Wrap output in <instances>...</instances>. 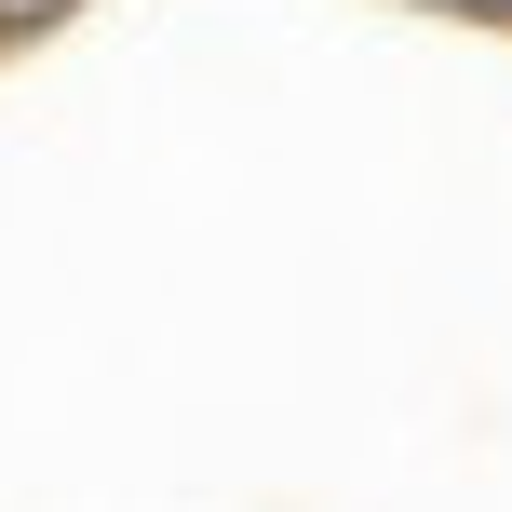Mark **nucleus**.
<instances>
[{
	"instance_id": "1",
	"label": "nucleus",
	"mask_w": 512,
	"mask_h": 512,
	"mask_svg": "<svg viewBox=\"0 0 512 512\" xmlns=\"http://www.w3.org/2000/svg\"><path fill=\"white\" fill-rule=\"evenodd\" d=\"M54 14H81V0H0V41H27V27H54Z\"/></svg>"
},
{
	"instance_id": "2",
	"label": "nucleus",
	"mask_w": 512,
	"mask_h": 512,
	"mask_svg": "<svg viewBox=\"0 0 512 512\" xmlns=\"http://www.w3.org/2000/svg\"><path fill=\"white\" fill-rule=\"evenodd\" d=\"M459 14H512V0H459Z\"/></svg>"
}]
</instances>
